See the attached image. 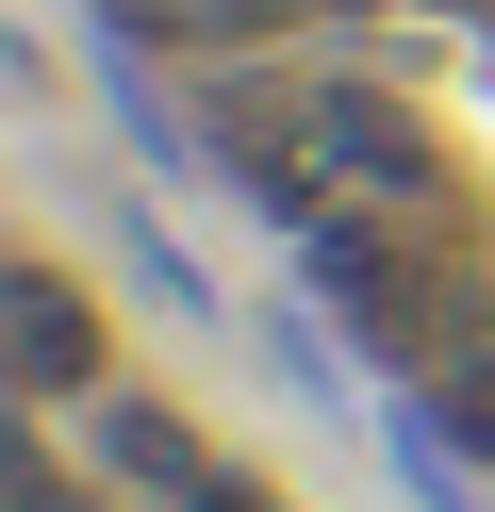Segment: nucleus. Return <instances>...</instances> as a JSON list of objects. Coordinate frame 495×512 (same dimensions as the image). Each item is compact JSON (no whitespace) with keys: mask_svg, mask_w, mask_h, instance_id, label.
Masks as SVG:
<instances>
[{"mask_svg":"<svg viewBox=\"0 0 495 512\" xmlns=\"http://www.w3.org/2000/svg\"><path fill=\"white\" fill-rule=\"evenodd\" d=\"M281 100H297V166H314L330 199H429L413 100H380V83H347V67H297Z\"/></svg>","mask_w":495,"mask_h":512,"instance_id":"nucleus-1","label":"nucleus"},{"mask_svg":"<svg viewBox=\"0 0 495 512\" xmlns=\"http://www.w3.org/2000/svg\"><path fill=\"white\" fill-rule=\"evenodd\" d=\"M83 463H99V496H116V512H165V496H198V479H215V446H198L165 397L99 380V397H83Z\"/></svg>","mask_w":495,"mask_h":512,"instance_id":"nucleus-2","label":"nucleus"},{"mask_svg":"<svg viewBox=\"0 0 495 512\" xmlns=\"http://www.w3.org/2000/svg\"><path fill=\"white\" fill-rule=\"evenodd\" d=\"M0 364H17L33 413L99 397V314H83V281H66V265H17V281H0Z\"/></svg>","mask_w":495,"mask_h":512,"instance_id":"nucleus-3","label":"nucleus"},{"mask_svg":"<svg viewBox=\"0 0 495 512\" xmlns=\"http://www.w3.org/2000/svg\"><path fill=\"white\" fill-rule=\"evenodd\" d=\"M99 116H116V133H132V166H165V182L198 166V133H182V116L149 100V34H116V50H99Z\"/></svg>","mask_w":495,"mask_h":512,"instance_id":"nucleus-4","label":"nucleus"},{"mask_svg":"<svg viewBox=\"0 0 495 512\" xmlns=\"http://www.w3.org/2000/svg\"><path fill=\"white\" fill-rule=\"evenodd\" d=\"M429 413H446V446H462V463H495V314H479V331H446Z\"/></svg>","mask_w":495,"mask_h":512,"instance_id":"nucleus-5","label":"nucleus"},{"mask_svg":"<svg viewBox=\"0 0 495 512\" xmlns=\"http://www.w3.org/2000/svg\"><path fill=\"white\" fill-rule=\"evenodd\" d=\"M380 463H396V496H413V512H479V496H462V446H446V413H380Z\"/></svg>","mask_w":495,"mask_h":512,"instance_id":"nucleus-6","label":"nucleus"},{"mask_svg":"<svg viewBox=\"0 0 495 512\" xmlns=\"http://www.w3.org/2000/svg\"><path fill=\"white\" fill-rule=\"evenodd\" d=\"M116 34H149V50H231V34H264V0H116Z\"/></svg>","mask_w":495,"mask_h":512,"instance_id":"nucleus-7","label":"nucleus"},{"mask_svg":"<svg viewBox=\"0 0 495 512\" xmlns=\"http://www.w3.org/2000/svg\"><path fill=\"white\" fill-rule=\"evenodd\" d=\"M116 248H132V281H149V298H165V314H215V281H198V265H182V232H165V215H149V199H116Z\"/></svg>","mask_w":495,"mask_h":512,"instance_id":"nucleus-8","label":"nucleus"},{"mask_svg":"<svg viewBox=\"0 0 495 512\" xmlns=\"http://www.w3.org/2000/svg\"><path fill=\"white\" fill-rule=\"evenodd\" d=\"M264 364H281L297 397H330V331H314V314H264Z\"/></svg>","mask_w":495,"mask_h":512,"instance_id":"nucleus-9","label":"nucleus"},{"mask_svg":"<svg viewBox=\"0 0 495 512\" xmlns=\"http://www.w3.org/2000/svg\"><path fill=\"white\" fill-rule=\"evenodd\" d=\"M182 512H281V496H248V479H231V463H215V479H198V496H182Z\"/></svg>","mask_w":495,"mask_h":512,"instance_id":"nucleus-10","label":"nucleus"}]
</instances>
